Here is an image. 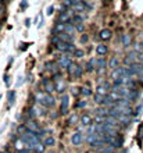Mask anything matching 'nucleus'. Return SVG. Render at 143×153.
<instances>
[{"label":"nucleus","mask_w":143,"mask_h":153,"mask_svg":"<svg viewBox=\"0 0 143 153\" xmlns=\"http://www.w3.org/2000/svg\"><path fill=\"white\" fill-rule=\"evenodd\" d=\"M39 103L43 107H46V109H53L56 106V99H54V96H53L52 93H44Z\"/></svg>","instance_id":"f257e3e1"},{"label":"nucleus","mask_w":143,"mask_h":153,"mask_svg":"<svg viewBox=\"0 0 143 153\" xmlns=\"http://www.w3.org/2000/svg\"><path fill=\"white\" fill-rule=\"evenodd\" d=\"M68 109H70V96H68L67 93H63L61 103H60V114L61 116H67Z\"/></svg>","instance_id":"f03ea898"},{"label":"nucleus","mask_w":143,"mask_h":153,"mask_svg":"<svg viewBox=\"0 0 143 153\" xmlns=\"http://www.w3.org/2000/svg\"><path fill=\"white\" fill-rule=\"evenodd\" d=\"M107 68V60L104 57H97L96 59V73L97 74H103Z\"/></svg>","instance_id":"7ed1b4c3"},{"label":"nucleus","mask_w":143,"mask_h":153,"mask_svg":"<svg viewBox=\"0 0 143 153\" xmlns=\"http://www.w3.org/2000/svg\"><path fill=\"white\" fill-rule=\"evenodd\" d=\"M42 85H43L44 93H53L54 91H56V88H54V82H52L49 78H43V79H42Z\"/></svg>","instance_id":"20e7f679"},{"label":"nucleus","mask_w":143,"mask_h":153,"mask_svg":"<svg viewBox=\"0 0 143 153\" xmlns=\"http://www.w3.org/2000/svg\"><path fill=\"white\" fill-rule=\"evenodd\" d=\"M57 63H59L60 68L67 70V68H68V65H70V64L72 63V59H71V57H68V56H60V57H59V60H57Z\"/></svg>","instance_id":"39448f33"},{"label":"nucleus","mask_w":143,"mask_h":153,"mask_svg":"<svg viewBox=\"0 0 143 153\" xmlns=\"http://www.w3.org/2000/svg\"><path fill=\"white\" fill-rule=\"evenodd\" d=\"M44 68L47 70V71H50V73H57L60 70V65H59V63L54 60H47L44 63Z\"/></svg>","instance_id":"423d86ee"},{"label":"nucleus","mask_w":143,"mask_h":153,"mask_svg":"<svg viewBox=\"0 0 143 153\" xmlns=\"http://www.w3.org/2000/svg\"><path fill=\"white\" fill-rule=\"evenodd\" d=\"M111 36H113V31L110 28H104L99 32V38L102 42H107V40L111 39Z\"/></svg>","instance_id":"0eeeda50"},{"label":"nucleus","mask_w":143,"mask_h":153,"mask_svg":"<svg viewBox=\"0 0 143 153\" xmlns=\"http://www.w3.org/2000/svg\"><path fill=\"white\" fill-rule=\"evenodd\" d=\"M71 142H72V145H74V146H81V143L84 142V135H82V132H81V131H78V132L72 134Z\"/></svg>","instance_id":"6e6552de"},{"label":"nucleus","mask_w":143,"mask_h":153,"mask_svg":"<svg viewBox=\"0 0 143 153\" xmlns=\"http://www.w3.org/2000/svg\"><path fill=\"white\" fill-rule=\"evenodd\" d=\"M65 27L67 24H64V22H56L52 29V35H59V33L65 32Z\"/></svg>","instance_id":"1a4fd4ad"},{"label":"nucleus","mask_w":143,"mask_h":153,"mask_svg":"<svg viewBox=\"0 0 143 153\" xmlns=\"http://www.w3.org/2000/svg\"><path fill=\"white\" fill-rule=\"evenodd\" d=\"M54 88H56L57 93H61V95H63V93L65 92V82L63 81V78L54 81Z\"/></svg>","instance_id":"9d476101"},{"label":"nucleus","mask_w":143,"mask_h":153,"mask_svg":"<svg viewBox=\"0 0 143 153\" xmlns=\"http://www.w3.org/2000/svg\"><path fill=\"white\" fill-rule=\"evenodd\" d=\"M79 121L84 127H89L90 124H93V118L90 117V114H86V113L82 114V116L79 117Z\"/></svg>","instance_id":"9b49d317"},{"label":"nucleus","mask_w":143,"mask_h":153,"mask_svg":"<svg viewBox=\"0 0 143 153\" xmlns=\"http://www.w3.org/2000/svg\"><path fill=\"white\" fill-rule=\"evenodd\" d=\"M96 53H97V56H100V57L107 56L108 48L104 43H100V45H97V46H96Z\"/></svg>","instance_id":"f8f14e48"},{"label":"nucleus","mask_w":143,"mask_h":153,"mask_svg":"<svg viewBox=\"0 0 143 153\" xmlns=\"http://www.w3.org/2000/svg\"><path fill=\"white\" fill-rule=\"evenodd\" d=\"M25 125H27V128L29 129V131H39V125H38V123L35 121V118H29V120L25 121Z\"/></svg>","instance_id":"ddd939ff"},{"label":"nucleus","mask_w":143,"mask_h":153,"mask_svg":"<svg viewBox=\"0 0 143 153\" xmlns=\"http://www.w3.org/2000/svg\"><path fill=\"white\" fill-rule=\"evenodd\" d=\"M85 71L86 73H95L96 71V59H90L85 65Z\"/></svg>","instance_id":"4468645a"},{"label":"nucleus","mask_w":143,"mask_h":153,"mask_svg":"<svg viewBox=\"0 0 143 153\" xmlns=\"http://www.w3.org/2000/svg\"><path fill=\"white\" fill-rule=\"evenodd\" d=\"M139 96H140V91L139 89H131V92H129V95H128V100L129 102H135V100H138L139 99Z\"/></svg>","instance_id":"2eb2a0df"},{"label":"nucleus","mask_w":143,"mask_h":153,"mask_svg":"<svg viewBox=\"0 0 143 153\" xmlns=\"http://www.w3.org/2000/svg\"><path fill=\"white\" fill-rule=\"evenodd\" d=\"M107 67H108V68H111V70L118 68V67H119V60H118V57H111V59L107 61Z\"/></svg>","instance_id":"dca6fc26"},{"label":"nucleus","mask_w":143,"mask_h":153,"mask_svg":"<svg viewBox=\"0 0 143 153\" xmlns=\"http://www.w3.org/2000/svg\"><path fill=\"white\" fill-rule=\"evenodd\" d=\"M84 20H85V17L81 14V13H75L74 16H72V18H71V22L72 24H82L84 22Z\"/></svg>","instance_id":"f3484780"},{"label":"nucleus","mask_w":143,"mask_h":153,"mask_svg":"<svg viewBox=\"0 0 143 153\" xmlns=\"http://www.w3.org/2000/svg\"><path fill=\"white\" fill-rule=\"evenodd\" d=\"M113 146H114V148H117V149L122 148V146H124V137L117 135V137L114 138V141H113Z\"/></svg>","instance_id":"a211bd4d"},{"label":"nucleus","mask_w":143,"mask_h":153,"mask_svg":"<svg viewBox=\"0 0 143 153\" xmlns=\"http://www.w3.org/2000/svg\"><path fill=\"white\" fill-rule=\"evenodd\" d=\"M72 10L75 13H85V4H84V0L82 1H76L74 6H72Z\"/></svg>","instance_id":"6ab92c4d"},{"label":"nucleus","mask_w":143,"mask_h":153,"mask_svg":"<svg viewBox=\"0 0 143 153\" xmlns=\"http://www.w3.org/2000/svg\"><path fill=\"white\" fill-rule=\"evenodd\" d=\"M79 95H82V96H85V97L93 96V91H92L89 86H82V88L79 89Z\"/></svg>","instance_id":"aec40b11"},{"label":"nucleus","mask_w":143,"mask_h":153,"mask_svg":"<svg viewBox=\"0 0 143 153\" xmlns=\"http://www.w3.org/2000/svg\"><path fill=\"white\" fill-rule=\"evenodd\" d=\"M16 91L13 89V91H8L7 93V100H8V106H13L16 103Z\"/></svg>","instance_id":"412c9836"},{"label":"nucleus","mask_w":143,"mask_h":153,"mask_svg":"<svg viewBox=\"0 0 143 153\" xmlns=\"http://www.w3.org/2000/svg\"><path fill=\"white\" fill-rule=\"evenodd\" d=\"M121 42H122V46L124 48H128L129 45H131L132 42V38L129 33H125V35H122V39H121Z\"/></svg>","instance_id":"4be33fe9"},{"label":"nucleus","mask_w":143,"mask_h":153,"mask_svg":"<svg viewBox=\"0 0 143 153\" xmlns=\"http://www.w3.org/2000/svg\"><path fill=\"white\" fill-rule=\"evenodd\" d=\"M76 65H78V64H76V63H74V61H72L71 64L68 65V68L65 70V71H67V74H68V75H70V76H72V78H74V74H75Z\"/></svg>","instance_id":"5701e85b"},{"label":"nucleus","mask_w":143,"mask_h":153,"mask_svg":"<svg viewBox=\"0 0 143 153\" xmlns=\"http://www.w3.org/2000/svg\"><path fill=\"white\" fill-rule=\"evenodd\" d=\"M82 75H84V67L82 65H76V70H75V74H74V78L75 79H79V78H82Z\"/></svg>","instance_id":"b1692460"},{"label":"nucleus","mask_w":143,"mask_h":153,"mask_svg":"<svg viewBox=\"0 0 143 153\" xmlns=\"http://www.w3.org/2000/svg\"><path fill=\"white\" fill-rule=\"evenodd\" d=\"M115 102L111 99V96L110 95H106V96L103 97V102H102V106H113Z\"/></svg>","instance_id":"393cba45"},{"label":"nucleus","mask_w":143,"mask_h":153,"mask_svg":"<svg viewBox=\"0 0 143 153\" xmlns=\"http://www.w3.org/2000/svg\"><path fill=\"white\" fill-rule=\"evenodd\" d=\"M43 143H44V146H46V148H50V146H54V145H56V139H54L53 137H47L43 141Z\"/></svg>","instance_id":"a878e982"},{"label":"nucleus","mask_w":143,"mask_h":153,"mask_svg":"<svg viewBox=\"0 0 143 153\" xmlns=\"http://www.w3.org/2000/svg\"><path fill=\"white\" fill-rule=\"evenodd\" d=\"M138 54H139L138 52H135V50H132V52H129V53L127 54V59H128V60H131L132 63H135V61L138 60Z\"/></svg>","instance_id":"bb28decb"},{"label":"nucleus","mask_w":143,"mask_h":153,"mask_svg":"<svg viewBox=\"0 0 143 153\" xmlns=\"http://www.w3.org/2000/svg\"><path fill=\"white\" fill-rule=\"evenodd\" d=\"M14 148H16L17 150L24 149V148H25V143H24L22 141H21V138H20V137H18V138L16 139V141H14Z\"/></svg>","instance_id":"cd10ccee"},{"label":"nucleus","mask_w":143,"mask_h":153,"mask_svg":"<svg viewBox=\"0 0 143 153\" xmlns=\"http://www.w3.org/2000/svg\"><path fill=\"white\" fill-rule=\"evenodd\" d=\"M44 150H46V146H44V143H38V145L33 146V152L35 153H43Z\"/></svg>","instance_id":"c85d7f7f"},{"label":"nucleus","mask_w":143,"mask_h":153,"mask_svg":"<svg viewBox=\"0 0 143 153\" xmlns=\"http://www.w3.org/2000/svg\"><path fill=\"white\" fill-rule=\"evenodd\" d=\"M108 89L107 88H104L103 85H97V88H96V93H99V95H103V96H106V95H108L107 93Z\"/></svg>","instance_id":"c756f323"},{"label":"nucleus","mask_w":143,"mask_h":153,"mask_svg":"<svg viewBox=\"0 0 143 153\" xmlns=\"http://www.w3.org/2000/svg\"><path fill=\"white\" fill-rule=\"evenodd\" d=\"M78 120H79V117L76 116V114H71V116L67 118V124H68V125H74Z\"/></svg>","instance_id":"7c9ffc66"},{"label":"nucleus","mask_w":143,"mask_h":153,"mask_svg":"<svg viewBox=\"0 0 143 153\" xmlns=\"http://www.w3.org/2000/svg\"><path fill=\"white\" fill-rule=\"evenodd\" d=\"M65 32H67V33H74V32H75V24H72L71 21H70V22H67Z\"/></svg>","instance_id":"2f4dec72"},{"label":"nucleus","mask_w":143,"mask_h":153,"mask_svg":"<svg viewBox=\"0 0 143 153\" xmlns=\"http://www.w3.org/2000/svg\"><path fill=\"white\" fill-rule=\"evenodd\" d=\"M72 56L75 57V59H82V57L85 56V52L84 50H81V49H75L74 53H72Z\"/></svg>","instance_id":"473e14b6"},{"label":"nucleus","mask_w":143,"mask_h":153,"mask_svg":"<svg viewBox=\"0 0 143 153\" xmlns=\"http://www.w3.org/2000/svg\"><path fill=\"white\" fill-rule=\"evenodd\" d=\"M103 95H99V93H93V100H95L96 105H102V102H103Z\"/></svg>","instance_id":"72a5a7b5"},{"label":"nucleus","mask_w":143,"mask_h":153,"mask_svg":"<svg viewBox=\"0 0 143 153\" xmlns=\"http://www.w3.org/2000/svg\"><path fill=\"white\" fill-rule=\"evenodd\" d=\"M27 131H28V128H27V125L25 124L18 125V128H17V134H18V135H22V134H25Z\"/></svg>","instance_id":"f704fd0d"},{"label":"nucleus","mask_w":143,"mask_h":153,"mask_svg":"<svg viewBox=\"0 0 143 153\" xmlns=\"http://www.w3.org/2000/svg\"><path fill=\"white\" fill-rule=\"evenodd\" d=\"M59 42H61V40H60V36H59V35H52V38H50V45H52L53 48H54V46H56Z\"/></svg>","instance_id":"c9c22d12"},{"label":"nucleus","mask_w":143,"mask_h":153,"mask_svg":"<svg viewBox=\"0 0 143 153\" xmlns=\"http://www.w3.org/2000/svg\"><path fill=\"white\" fill-rule=\"evenodd\" d=\"M142 110H143V103H139V105L136 106V109L133 110V116L138 117L140 113H142Z\"/></svg>","instance_id":"e433bc0d"},{"label":"nucleus","mask_w":143,"mask_h":153,"mask_svg":"<svg viewBox=\"0 0 143 153\" xmlns=\"http://www.w3.org/2000/svg\"><path fill=\"white\" fill-rule=\"evenodd\" d=\"M87 106V102L86 100H78V103L75 105V107L76 109H85Z\"/></svg>","instance_id":"4c0bfd02"},{"label":"nucleus","mask_w":143,"mask_h":153,"mask_svg":"<svg viewBox=\"0 0 143 153\" xmlns=\"http://www.w3.org/2000/svg\"><path fill=\"white\" fill-rule=\"evenodd\" d=\"M75 31H76V32H84V31H85L84 22H82V24H76L75 25Z\"/></svg>","instance_id":"58836bf2"},{"label":"nucleus","mask_w":143,"mask_h":153,"mask_svg":"<svg viewBox=\"0 0 143 153\" xmlns=\"http://www.w3.org/2000/svg\"><path fill=\"white\" fill-rule=\"evenodd\" d=\"M20 8L21 10H27V8H28V0H22V1H21Z\"/></svg>","instance_id":"ea45409f"},{"label":"nucleus","mask_w":143,"mask_h":153,"mask_svg":"<svg viewBox=\"0 0 143 153\" xmlns=\"http://www.w3.org/2000/svg\"><path fill=\"white\" fill-rule=\"evenodd\" d=\"M53 13H54V6H49L47 7V10H46V14H47V16H53Z\"/></svg>","instance_id":"a19ab883"},{"label":"nucleus","mask_w":143,"mask_h":153,"mask_svg":"<svg viewBox=\"0 0 143 153\" xmlns=\"http://www.w3.org/2000/svg\"><path fill=\"white\" fill-rule=\"evenodd\" d=\"M84 4H85V10H87V11H90V10H93V6L87 3L86 0H84Z\"/></svg>","instance_id":"79ce46f5"},{"label":"nucleus","mask_w":143,"mask_h":153,"mask_svg":"<svg viewBox=\"0 0 143 153\" xmlns=\"http://www.w3.org/2000/svg\"><path fill=\"white\" fill-rule=\"evenodd\" d=\"M87 40H89V36H87L86 33H84V35L81 36V43H86Z\"/></svg>","instance_id":"37998d69"},{"label":"nucleus","mask_w":143,"mask_h":153,"mask_svg":"<svg viewBox=\"0 0 143 153\" xmlns=\"http://www.w3.org/2000/svg\"><path fill=\"white\" fill-rule=\"evenodd\" d=\"M3 79H4V84L7 85H10V76H8V74H4V76H3Z\"/></svg>","instance_id":"c03bdc74"},{"label":"nucleus","mask_w":143,"mask_h":153,"mask_svg":"<svg viewBox=\"0 0 143 153\" xmlns=\"http://www.w3.org/2000/svg\"><path fill=\"white\" fill-rule=\"evenodd\" d=\"M27 49H28V43H21L20 45V50H21V52H25Z\"/></svg>","instance_id":"a18cd8bd"},{"label":"nucleus","mask_w":143,"mask_h":153,"mask_svg":"<svg viewBox=\"0 0 143 153\" xmlns=\"http://www.w3.org/2000/svg\"><path fill=\"white\" fill-rule=\"evenodd\" d=\"M31 18H25V28H29L31 27Z\"/></svg>","instance_id":"49530a36"},{"label":"nucleus","mask_w":143,"mask_h":153,"mask_svg":"<svg viewBox=\"0 0 143 153\" xmlns=\"http://www.w3.org/2000/svg\"><path fill=\"white\" fill-rule=\"evenodd\" d=\"M22 79H24V78H22V76H18V81H17V86H21V85H22Z\"/></svg>","instance_id":"de8ad7c7"},{"label":"nucleus","mask_w":143,"mask_h":153,"mask_svg":"<svg viewBox=\"0 0 143 153\" xmlns=\"http://www.w3.org/2000/svg\"><path fill=\"white\" fill-rule=\"evenodd\" d=\"M138 135H139V139H142V138H143V125L139 128V132H138Z\"/></svg>","instance_id":"09e8293b"},{"label":"nucleus","mask_w":143,"mask_h":153,"mask_svg":"<svg viewBox=\"0 0 143 153\" xmlns=\"http://www.w3.org/2000/svg\"><path fill=\"white\" fill-rule=\"evenodd\" d=\"M138 84H139L140 86H142V88H143V75H139V79H138Z\"/></svg>","instance_id":"8fccbe9b"},{"label":"nucleus","mask_w":143,"mask_h":153,"mask_svg":"<svg viewBox=\"0 0 143 153\" xmlns=\"http://www.w3.org/2000/svg\"><path fill=\"white\" fill-rule=\"evenodd\" d=\"M43 24H44V21H43V18H42V16H40V22L38 24V28H42V27H43Z\"/></svg>","instance_id":"3c124183"},{"label":"nucleus","mask_w":143,"mask_h":153,"mask_svg":"<svg viewBox=\"0 0 143 153\" xmlns=\"http://www.w3.org/2000/svg\"><path fill=\"white\" fill-rule=\"evenodd\" d=\"M3 16H4V8L1 7V6H0V18H1Z\"/></svg>","instance_id":"603ef678"},{"label":"nucleus","mask_w":143,"mask_h":153,"mask_svg":"<svg viewBox=\"0 0 143 153\" xmlns=\"http://www.w3.org/2000/svg\"><path fill=\"white\" fill-rule=\"evenodd\" d=\"M140 50L143 52V42H140Z\"/></svg>","instance_id":"864d4df0"},{"label":"nucleus","mask_w":143,"mask_h":153,"mask_svg":"<svg viewBox=\"0 0 143 153\" xmlns=\"http://www.w3.org/2000/svg\"><path fill=\"white\" fill-rule=\"evenodd\" d=\"M75 1H82V0H75Z\"/></svg>","instance_id":"5fc2aeb1"},{"label":"nucleus","mask_w":143,"mask_h":153,"mask_svg":"<svg viewBox=\"0 0 143 153\" xmlns=\"http://www.w3.org/2000/svg\"><path fill=\"white\" fill-rule=\"evenodd\" d=\"M0 100H1V95H0Z\"/></svg>","instance_id":"6e6d98bb"},{"label":"nucleus","mask_w":143,"mask_h":153,"mask_svg":"<svg viewBox=\"0 0 143 153\" xmlns=\"http://www.w3.org/2000/svg\"><path fill=\"white\" fill-rule=\"evenodd\" d=\"M110 153H114V152H110Z\"/></svg>","instance_id":"4d7b16f0"},{"label":"nucleus","mask_w":143,"mask_h":153,"mask_svg":"<svg viewBox=\"0 0 143 153\" xmlns=\"http://www.w3.org/2000/svg\"><path fill=\"white\" fill-rule=\"evenodd\" d=\"M0 1H1V0H0Z\"/></svg>","instance_id":"13d9d810"},{"label":"nucleus","mask_w":143,"mask_h":153,"mask_svg":"<svg viewBox=\"0 0 143 153\" xmlns=\"http://www.w3.org/2000/svg\"><path fill=\"white\" fill-rule=\"evenodd\" d=\"M86 1H87V0H86Z\"/></svg>","instance_id":"bf43d9fd"},{"label":"nucleus","mask_w":143,"mask_h":153,"mask_svg":"<svg viewBox=\"0 0 143 153\" xmlns=\"http://www.w3.org/2000/svg\"><path fill=\"white\" fill-rule=\"evenodd\" d=\"M0 25H1V24H0Z\"/></svg>","instance_id":"052dcab7"},{"label":"nucleus","mask_w":143,"mask_h":153,"mask_svg":"<svg viewBox=\"0 0 143 153\" xmlns=\"http://www.w3.org/2000/svg\"><path fill=\"white\" fill-rule=\"evenodd\" d=\"M52 153H53V152H52Z\"/></svg>","instance_id":"680f3d73"},{"label":"nucleus","mask_w":143,"mask_h":153,"mask_svg":"<svg viewBox=\"0 0 143 153\" xmlns=\"http://www.w3.org/2000/svg\"><path fill=\"white\" fill-rule=\"evenodd\" d=\"M99 153H100V152H99Z\"/></svg>","instance_id":"e2e57ef3"}]
</instances>
